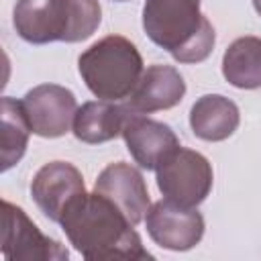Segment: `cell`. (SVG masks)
Returning a JSON list of instances; mask_svg holds the SVG:
<instances>
[{"label": "cell", "mask_w": 261, "mask_h": 261, "mask_svg": "<svg viewBox=\"0 0 261 261\" xmlns=\"http://www.w3.org/2000/svg\"><path fill=\"white\" fill-rule=\"evenodd\" d=\"M69 245L88 261H143L153 255L143 247L135 224L102 194H82L59 220Z\"/></svg>", "instance_id": "1"}, {"label": "cell", "mask_w": 261, "mask_h": 261, "mask_svg": "<svg viewBox=\"0 0 261 261\" xmlns=\"http://www.w3.org/2000/svg\"><path fill=\"white\" fill-rule=\"evenodd\" d=\"M202 0H145L147 37L179 63H202L210 57L216 33L200 10Z\"/></svg>", "instance_id": "2"}, {"label": "cell", "mask_w": 261, "mask_h": 261, "mask_svg": "<svg viewBox=\"0 0 261 261\" xmlns=\"http://www.w3.org/2000/svg\"><path fill=\"white\" fill-rule=\"evenodd\" d=\"M100 20L98 0H16L12 10L14 31L31 45L86 41L98 31Z\"/></svg>", "instance_id": "3"}, {"label": "cell", "mask_w": 261, "mask_h": 261, "mask_svg": "<svg viewBox=\"0 0 261 261\" xmlns=\"http://www.w3.org/2000/svg\"><path fill=\"white\" fill-rule=\"evenodd\" d=\"M86 88L100 100H126L139 84L145 67L135 43L122 35H108L90 45L77 59Z\"/></svg>", "instance_id": "4"}, {"label": "cell", "mask_w": 261, "mask_h": 261, "mask_svg": "<svg viewBox=\"0 0 261 261\" xmlns=\"http://www.w3.org/2000/svg\"><path fill=\"white\" fill-rule=\"evenodd\" d=\"M157 188L163 198L186 208H198L210 194L214 173L210 161L186 147H177L157 169Z\"/></svg>", "instance_id": "5"}, {"label": "cell", "mask_w": 261, "mask_h": 261, "mask_svg": "<svg viewBox=\"0 0 261 261\" xmlns=\"http://www.w3.org/2000/svg\"><path fill=\"white\" fill-rule=\"evenodd\" d=\"M0 251L6 261H67L69 251L55 239L43 234L27 212L2 200Z\"/></svg>", "instance_id": "6"}, {"label": "cell", "mask_w": 261, "mask_h": 261, "mask_svg": "<svg viewBox=\"0 0 261 261\" xmlns=\"http://www.w3.org/2000/svg\"><path fill=\"white\" fill-rule=\"evenodd\" d=\"M31 130L43 139H57L69 133L77 112V100L71 90L59 84H41L20 100Z\"/></svg>", "instance_id": "7"}, {"label": "cell", "mask_w": 261, "mask_h": 261, "mask_svg": "<svg viewBox=\"0 0 261 261\" xmlns=\"http://www.w3.org/2000/svg\"><path fill=\"white\" fill-rule=\"evenodd\" d=\"M145 228L155 245L167 251H190L204 237V216L196 208H186L163 198L149 206Z\"/></svg>", "instance_id": "8"}, {"label": "cell", "mask_w": 261, "mask_h": 261, "mask_svg": "<svg viewBox=\"0 0 261 261\" xmlns=\"http://www.w3.org/2000/svg\"><path fill=\"white\" fill-rule=\"evenodd\" d=\"M86 194V184L80 169L67 161L45 163L31 181V196L39 210L51 220H61L73 200Z\"/></svg>", "instance_id": "9"}, {"label": "cell", "mask_w": 261, "mask_h": 261, "mask_svg": "<svg viewBox=\"0 0 261 261\" xmlns=\"http://www.w3.org/2000/svg\"><path fill=\"white\" fill-rule=\"evenodd\" d=\"M120 135L135 163L147 171L157 169L179 147V139L169 124L133 110L128 112Z\"/></svg>", "instance_id": "10"}, {"label": "cell", "mask_w": 261, "mask_h": 261, "mask_svg": "<svg viewBox=\"0 0 261 261\" xmlns=\"http://www.w3.org/2000/svg\"><path fill=\"white\" fill-rule=\"evenodd\" d=\"M94 192L108 198L135 226L145 220L151 206L143 173L124 161L106 165L94 184Z\"/></svg>", "instance_id": "11"}, {"label": "cell", "mask_w": 261, "mask_h": 261, "mask_svg": "<svg viewBox=\"0 0 261 261\" xmlns=\"http://www.w3.org/2000/svg\"><path fill=\"white\" fill-rule=\"evenodd\" d=\"M186 94V82L173 65H149L133 94L126 98V106L139 114H151L157 110H169L181 102Z\"/></svg>", "instance_id": "12"}, {"label": "cell", "mask_w": 261, "mask_h": 261, "mask_svg": "<svg viewBox=\"0 0 261 261\" xmlns=\"http://www.w3.org/2000/svg\"><path fill=\"white\" fill-rule=\"evenodd\" d=\"M128 112L130 108L118 102H108V100L84 102L75 112L71 133L77 141L86 145L108 143L122 133Z\"/></svg>", "instance_id": "13"}, {"label": "cell", "mask_w": 261, "mask_h": 261, "mask_svg": "<svg viewBox=\"0 0 261 261\" xmlns=\"http://www.w3.org/2000/svg\"><path fill=\"white\" fill-rule=\"evenodd\" d=\"M241 122L239 106L222 94L200 96L190 108L192 133L208 143H218L228 139Z\"/></svg>", "instance_id": "14"}, {"label": "cell", "mask_w": 261, "mask_h": 261, "mask_svg": "<svg viewBox=\"0 0 261 261\" xmlns=\"http://www.w3.org/2000/svg\"><path fill=\"white\" fill-rule=\"evenodd\" d=\"M222 75L239 90L261 88V37L234 39L222 55Z\"/></svg>", "instance_id": "15"}, {"label": "cell", "mask_w": 261, "mask_h": 261, "mask_svg": "<svg viewBox=\"0 0 261 261\" xmlns=\"http://www.w3.org/2000/svg\"><path fill=\"white\" fill-rule=\"evenodd\" d=\"M29 120L24 116L22 104L16 98L4 96L2 98V171H8L14 167L29 145V135H31Z\"/></svg>", "instance_id": "16"}, {"label": "cell", "mask_w": 261, "mask_h": 261, "mask_svg": "<svg viewBox=\"0 0 261 261\" xmlns=\"http://www.w3.org/2000/svg\"><path fill=\"white\" fill-rule=\"evenodd\" d=\"M253 8H255V12L261 16V0H253Z\"/></svg>", "instance_id": "17"}, {"label": "cell", "mask_w": 261, "mask_h": 261, "mask_svg": "<svg viewBox=\"0 0 261 261\" xmlns=\"http://www.w3.org/2000/svg\"><path fill=\"white\" fill-rule=\"evenodd\" d=\"M114 2H126V0H114Z\"/></svg>", "instance_id": "18"}]
</instances>
